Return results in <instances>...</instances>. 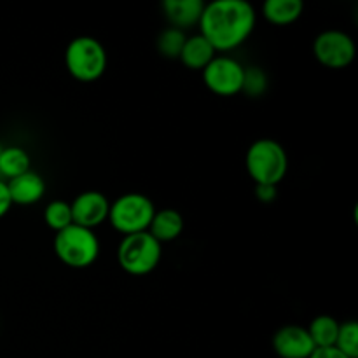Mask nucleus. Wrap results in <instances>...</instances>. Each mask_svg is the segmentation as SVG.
<instances>
[{
  "mask_svg": "<svg viewBox=\"0 0 358 358\" xmlns=\"http://www.w3.org/2000/svg\"><path fill=\"white\" fill-rule=\"evenodd\" d=\"M269 79L261 66H245L243 76V87L241 93H245L250 98H259L268 90Z\"/></svg>",
  "mask_w": 358,
  "mask_h": 358,
  "instance_id": "21",
  "label": "nucleus"
},
{
  "mask_svg": "<svg viewBox=\"0 0 358 358\" xmlns=\"http://www.w3.org/2000/svg\"><path fill=\"white\" fill-rule=\"evenodd\" d=\"M44 222L55 233H59L65 227L72 226L73 220L70 203L63 201V199H55V201L49 203L44 210Z\"/></svg>",
  "mask_w": 358,
  "mask_h": 358,
  "instance_id": "19",
  "label": "nucleus"
},
{
  "mask_svg": "<svg viewBox=\"0 0 358 358\" xmlns=\"http://www.w3.org/2000/svg\"><path fill=\"white\" fill-rule=\"evenodd\" d=\"M70 208H72V220L76 226L94 231L108 219L110 201L100 191H84L70 203Z\"/></svg>",
  "mask_w": 358,
  "mask_h": 358,
  "instance_id": "9",
  "label": "nucleus"
},
{
  "mask_svg": "<svg viewBox=\"0 0 358 358\" xmlns=\"http://www.w3.org/2000/svg\"><path fill=\"white\" fill-rule=\"evenodd\" d=\"M10 206H13V201H10L9 189H7L6 180H2V178H0V219L9 213Z\"/></svg>",
  "mask_w": 358,
  "mask_h": 358,
  "instance_id": "23",
  "label": "nucleus"
},
{
  "mask_svg": "<svg viewBox=\"0 0 358 358\" xmlns=\"http://www.w3.org/2000/svg\"><path fill=\"white\" fill-rule=\"evenodd\" d=\"M163 245L145 233L122 236L117 247V262L122 271L131 276H145L159 266Z\"/></svg>",
  "mask_w": 358,
  "mask_h": 358,
  "instance_id": "6",
  "label": "nucleus"
},
{
  "mask_svg": "<svg viewBox=\"0 0 358 358\" xmlns=\"http://www.w3.org/2000/svg\"><path fill=\"white\" fill-rule=\"evenodd\" d=\"M156 213L152 199L142 192H126L110 203L108 222L122 236L149 231Z\"/></svg>",
  "mask_w": 358,
  "mask_h": 358,
  "instance_id": "5",
  "label": "nucleus"
},
{
  "mask_svg": "<svg viewBox=\"0 0 358 358\" xmlns=\"http://www.w3.org/2000/svg\"><path fill=\"white\" fill-rule=\"evenodd\" d=\"M0 150H2V145H0Z\"/></svg>",
  "mask_w": 358,
  "mask_h": 358,
  "instance_id": "25",
  "label": "nucleus"
},
{
  "mask_svg": "<svg viewBox=\"0 0 358 358\" xmlns=\"http://www.w3.org/2000/svg\"><path fill=\"white\" fill-rule=\"evenodd\" d=\"M303 0H266L262 6V16L276 27L292 24L303 16Z\"/></svg>",
  "mask_w": 358,
  "mask_h": 358,
  "instance_id": "15",
  "label": "nucleus"
},
{
  "mask_svg": "<svg viewBox=\"0 0 358 358\" xmlns=\"http://www.w3.org/2000/svg\"><path fill=\"white\" fill-rule=\"evenodd\" d=\"M9 189V196L13 205L30 206L41 201L45 194V182L35 171H27V173L14 177L6 182Z\"/></svg>",
  "mask_w": 358,
  "mask_h": 358,
  "instance_id": "12",
  "label": "nucleus"
},
{
  "mask_svg": "<svg viewBox=\"0 0 358 358\" xmlns=\"http://www.w3.org/2000/svg\"><path fill=\"white\" fill-rule=\"evenodd\" d=\"M185 38H187L185 31L177 30V28H171V27L166 28V30H163L159 35H157V41H156L157 52L166 59L180 58V52L182 49H184Z\"/></svg>",
  "mask_w": 358,
  "mask_h": 358,
  "instance_id": "18",
  "label": "nucleus"
},
{
  "mask_svg": "<svg viewBox=\"0 0 358 358\" xmlns=\"http://www.w3.org/2000/svg\"><path fill=\"white\" fill-rule=\"evenodd\" d=\"M310 358H350L345 353L339 352L336 346H329V348H315V352L311 353Z\"/></svg>",
  "mask_w": 358,
  "mask_h": 358,
  "instance_id": "24",
  "label": "nucleus"
},
{
  "mask_svg": "<svg viewBox=\"0 0 358 358\" xmlns=\"http://www.w3.org/2000/svg\"><path fill=\"white\" fill-rule=\"evenodd\" d=\"M313 55L320 65L331 70L346 69L357 56V44L346 31L325 30L313 41Z\"/></svg>",
  "mask_w": 358,
  "mask_h": 358,
  "instance_id": "7",
  "label": "nucleus"
},
{
  "mask_svg": "<svg viewBox=\"0 0 358 358\" xmlns=\"http://www.w3.org/2000/svg\"><path fill=\"white\" fill-rule=\"evenodd\" d=\"M245 164L255 185H276L289 171V156L278 140L259 138L248 147Z\"/></svg>",
  "mask_w": 358,
  "mask_h": 358,
  "instance_id": "2",
  "label": "nucleus"
},
{
  "mask_svg": "<svg viewBox=\"0 0 358 358\" xmlns=\"http://www.w3.org/2000/svg\"><path fill=\"white\" fill-rule=\"evenodd\" d=\"M315 348H329L336 345V338L339 332V322L331 315H320L311 320L310 327H306Z\"/></svg>",
  "mask_w": 358,
  "mask_h": 358,
  "instance_id": "17",
  "label": "nucleus"
},
{
  "mask_svg": "<svg viewBox=\"0 0 358 358\" xmlns=\"http://www.w3.org/2000/svg\"><path fill=\"white\" fill-rule=\"evenodd\" d=\"M203 72V83L217 96H234L243 87L245 66L231 56H215Z\"/></svg>",
  "mask_w": 358,
  "mask_h": 358,
  "instance_id": "8",
  "label": "nucleus"
},
{
  "mask_svg": "<svg viewBox=\"0 0 358 358\" xmlns=\"http://www.w3.org/2000/svg\"><path fill=\"white\" fill-rule=\"evenodd\" d=\"M161 7L170 27L185 31L191 27H198L205 2L203 0H164Z\"/></svg>",
  "mask_w": 358,
  "mask_h": 358,
  "instance_id": "11",
  "label": "nucleus"
},
{
  "mask_svg": "<svg viewBox=\"0 0 358 358\" xmlns=\"http://www.w3.org/2000/svg\"><path fill=\"white\" fill-rule=\"evenodd\" d=\"M215 56L217 51L213 49V45L201 34H196L185 38L184 49H182L178 59L189 70H203Z\"/></svg>",
  "mask_w": 358,
  "mask_h": 358,
  "instance_id": "14",
  "label": "nucleus"
},
{
  "mask_svg": "<svg viewBox=\"0 0 358 358\" xmlns=\"http://www.w3.org/2000/svg\"><path fill=\"white\" fill-rule=\"evenodd\" d=\"M30 154L20 145H9L2 147L0 150V178H10L20 177V175L30 171Z\"/></svg>",
  "mask_w": 358,
  "mask_h": 358,
  "instance_id": "16",
  "label": "nucleus"
},
{
  "mask_svg": "<svg viewBox=\"0 0 358 358\" xmlns=\"http://www.w3.org/2000/svg\"><path fill=\"white\" fill-rule=\"evenodd\" d=\"M184 231V217L180 212L173 208H163L156 210L152 217V222L149 226V234L154 240L163 243H170L175 241Z\"/></svg>",
  "mask_w": 358,
  "mask_h": 358,
  "instance_id": "13",
  "label": "nucleus"
},
{
  "mask_svg": "<svg viewBox=\"0 0 358 358\" xmlns=\"http://www.w3.org/2000/svg\"><path fill=\"white\" fill-rule=\"evenodd\" d=\"M108 56L98 38L80 35L72 38L65 49V66L79 83H94L107 70Z\"/></svg>",
  "mask_w": 358,
  "mask_h": 358,
  "instance_id": "3",
  "label": "nucleus"
},
{
  "mask_svg": "<svg viewBox=\"0 0 358 358\" xmlns=\"http://www.w3.org/2000/svg\"><path fill=\"white\" fill-rule=\"evenodd\" d=\"M257 23L252 3L245 0H213L205 3L199 34L213 45L217 52H227L248 41Z\"/></svg>",
  "mask_w": 358,
  "mask_h": 358,
  "instance_id": "1",
  "label": "nucleus"
},
{
  "mask_svg": "<svg viewBox=\"0 0 358 358\" xmlns=\"http://www.w3.org/2000/svg\"><path fill=\"white\" fill-rule=\"evenodd\" d=\"M52 248L56 257L73 269L90 268L100 255V241L96 233L76 224L56 233Z\"/></svg>",
  "mask_w": 358,
  "mask_h": 358,
  "instance_id": "4",
  "label": "nucleus"
},
{
  "mask_svg": "<svg viewBox=\"0 0 358 358\" xmlns=\"http://www.w3.org/2000/svg\"><path fill=\"white\" fill-rule=\"evenodd\" d=\"M273 350L280 358H310L315 345L306 327L283 325L273 336Z\"/></svg>",
  "mask_w": 358,
  "mask_h": 358,
  "instance_id": "10",
  "label": "nucleus"
},
{
  "mask_svg": "<svg viewBox=\"0 0 358 358\" xmlns=\"http://www.w3.org/2000/svg\"><path fill=\"white\" fill-rule=\"evenodd\" d=\"M336 348L350 358H358V324L355 320H348L339 324Z\"/></svg>",
  "mask_w": 358,
  "mask_h": 358,
  "instance_id": "20",
  "label": "nucleus"
},
{
  "mask_svg": "<svg viewBox=\"0 0 358 358\" xmlns=\"http://www.w3.org/2000/svg\"><path fill=\"white\" fill-rule=\"evenodd\" d=\"M255 196L259 201L271 203L278 196V187L276 185H255Z\"/></svg>",
  "mask_w": 358,
  "mask_h": 358,
  "instance_id": "22",
  "label": "nucleus"
}]
</instances>
